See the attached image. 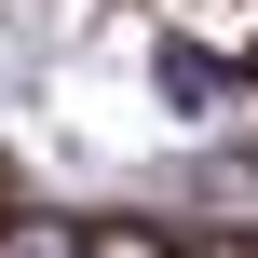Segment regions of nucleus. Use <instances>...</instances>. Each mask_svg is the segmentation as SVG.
Listing matches in <instances>:
<instances>
[{"label":"nucleus","mask_w":258,"mask_h":258,"mask_svg":"<svg viewBox=\"0 0 258 258\" xmlns=\"http://www.w3.org/2000/svg\"><path fill=\"white\" fill-rule=\"evenodd\" d=\"M0 258H82V218H14Z\"/></svg>","instance_id":"1"}]
</instances>
